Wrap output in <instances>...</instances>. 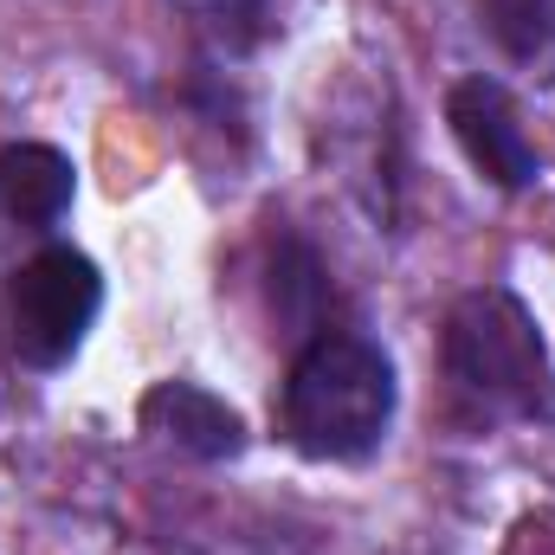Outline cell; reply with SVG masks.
I'll return each instance as SVG.
<instances>
[{
    "instance_id": "1",
    "label": "cell",
    "mask_w": 555,
    "mask_h": 555,
    "mask_svg": "<svg viewBox=\"0 0 555 555\" xmlns=\"http://www.w3.org/2000/svg\"><path fill=\"white\" fill-rule=\"evenodd\" d=\"M395 420V369L369 336L317 330L284 382V433L310 459H369Z\"/></svg>"
},
{
    "instance_id": "8",
    "label": "cell",
    "mask_w": 555,
    "mask_h": 555,
    "mask_svg": "<svg viewBox=\"0 0 555 555\" xmlns=\"http://www.w3.org/2000/svg\"><path fill=\"white\" fill-rule=\"evenodd\" d=\"M194 7H201L207 33H214L227 52L259 46V39H266V26H272V0H194Z\"/></svg>"
},
{
    "instance_id": "2",
    "label": "cell",
    "mask_w": 555,
    "mask_h": 555,
    "mask_svg": "<svg viewBox=\"0 0 555 555\" xmlns=\"http://www.w3.org/2000/svg\"><path fill=\"white\" fill-rule=\"evenodd\" d=\"M446 375L485 414L555 420V362L511 291H472L446 317Z\"/></svg>"
},
{
    "instance_id": "3",
    "label": "cell",
    "mask_w": 555,
    "mask_h": 555,
    "mask_svg": "<svg viewBox=\"0 0 555 555\" xmlns=\"http://www.w3.org/2000/svg\"><path fill=\"white\" fill-rule=\"evenodd\" d=\"M98 304H104L98 266L72 246H46L7 284V349L26 369H65L85 330L98 323Z\"/></svg>"
},
{
    "instance_id": "7",
    "label": "cell",
    "mask_w": 555,
    "mask_h": 555,
    "mask_svg": "<svg viewBox=\"0 0 555 555\" xmlns=\"http://www.w3.org/2000/svg\"><path fill=\"white\" fill-rule=\"evenodd\" d=\"M478 13L511 59L555 65V0H478Z\"/></svg>"
},
{
    "instance_id": "6",
    "label": "cell",
    "mask_w": 555,
    "mask_h": 555,
    "mask_svg": "<svg viewBox=\"0 0 555 555\" xmlns=\"http://www.w3.org/2000/svg\"><path fill=\"white\" fill-rule=\"evenodd\" d=\"M0 207L26 227H52L72 207V162L46 142H13L0 155Z\"/></svg>"
},
{
    "instance_id": "9",
    "label": "cell",
    "mask_w": 555,
    "mask_h": 555,
    "mask_svg": "<svg viewBox=\"0 0 555 555\" xmlns=\"http://www.w3.org/2000/svg\"><path fill=\"white\" fill-rule=\"evenodd\" d=\"M278 310L291 317V323H310L317 317V304H323V272H317V259L304 253V246H284L278 253Z\"/></svg>"
},
{
    "instance_id": "4",
    "label": "cell",
    "mask_w": 555,
    "mask_h": 555,
    "mask_svg": "<svg viewBox=\"0 0 555 555\" xmlns=\"http://www.w3.org/2000/svg\"><path fill=\"white\" fill-rule=\"evenodd\" d=\"M446 124H452L459 149L472 155V168H478L485 181H498V188H530V181H537V149H530V137H524L517 104H511L504 85H491V78L452 85Z\"/></svg>"
},
{
    "instance_id": "10",
    "label": "cell",
    "mask_w": 555,
    "mask_h": 555,
    "mask_svg": "<svg viewBox=\"0 0 555 555\" xmlns=\"http://www.w3.org/2000/svg\"><path fill=\"white\" fill-rule=\"evenodd\" d=\"M511 555H555V517H530L511 537Z\"/></svg>"
},
{
    "instance_id": "5",
    "label": "cell",
    "mask_w": 555,
    "mask_h": 555,
    "mask_svg": "<svg viewBox=\"0 0 555 555\" xmlns=\"http://www.w3.org/2000/svg\"><path fill=\"white\" fill-rule=\"evenodd\" d=\"M142 426H149L162 446H175V452H188V459H207V465L246 452V420L233 414L220 395L194 388V382H162V388H149V395H142Z\"/></svg>"
}]
</instances>
